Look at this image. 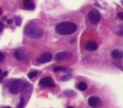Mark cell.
<instances>
[{
  "instance_id": "obj_1",
  "label": "cell",
  "mask_w": 123,
  "mask_h": 108,
  "mask_svg": "<svg viewBox=\"0 0 123 108\" xmlns=\"http://www.w3.org/2000/svg\"><path fill=\"white\" fill-rule=\"evenodd\" d=\"M56 32L59 35H70L75 32L77 25L72 22H62L56 26Z\"/></svg>"
},
{
  "instance_id": "obj_2",
  "label": "cell",
  "mask_w": 123,
  "mask_h": 108,
  "mask_svg": "<svg viewBox=\"0 0 123 108\" xmlns=\"http://www.w3.org/2000/svg\"><path fill=\"white\" fill-rule=\"evenodd\" d=\"M25 34L30 38L32 39H38L43 34V31L40 27H38L36 24L33 22L28 24L25 28Z\"/></svg>"
},
{
  "instance_id": "obj_3",
  "label": "cell",
  "mask_w": 123,
  "mask_h": 108,
  "mask_svg": "<svg viewBox=\"0 0 123 108\" xmlns=\"http://www.w3.org/2000/svg\"><path fill=\"white\" fill-rule=\"evenodd\" d=\"M29 86H30V84H28V83L25 82V81L14 80V82H12V84H10L9 89L11 94H18L19 92L25 90Z\"/></svg>"
},
{
  "instance_id": "obj_4",
  "label": "cell",
  "mask_w": 123,
  "mask_h": 108,
  "mask_svg": "<svg viewBox=\"0 0 123 108\" xmlns=\"http://www.w3.org/2000/svg\"><path fill=\"white\" fill-rule=\"evenodd\" d=\"M101 19V15L97 9H92L89 13V19L93 25H97Z\"/></svg>"
},
{
  "instance_id": "obj_5",
  "label": "cell",
  "mask_w": 123,
  "mask_h": 108,
  "mask_svg": "<svg viewBox=\"0 0 123 108\" xmlns=\"http://www.w3.org/2000/svg\"><path fill=\"white\" fill-rule=\"evenodd\" d=\"M40 86H42V87H54L55 84L54 81L52 80L51 77H45L40 80L39 82Z\"/></svg>"
},
{
  "instance_id": "obj_6",
  "label": "cell",
  "mask_w": 123,
  "mask_h": 108,
  "mask_svg": "<svg viewBox=\"0 0 123 108\" xmlns=\"http://www.w3.org/2000/svg\"><path fill=\"white\" fill-rule=\"evenodd\" d=\"M51 58H52L51 53L49 52V51H46V52L42 53V54L38 57L37 61L40 64H46V63H48L49 61H51Z\"/></svg>"
},
{
  "instance_id": "obj_7",
  "label": "cell",
  "mask_w": 123,
  "mask_h": 108,
  "mask_svg": "<svg viewBox=\"0 0 123 108\" xmlns=\"http://www.w3.org/2000/svg\"><path fill=\"white\" fill-rule=\"evenodd\" d=\"M88 103L90 106L94 108H98L101 106V100L99 97L96 96H92V97L89 98L88 100Z\"/></svg>"
},
{
  "instance_id": "obj_8",
  "label": "cell",
  "mask_w": 123,
  "mask_h": 108,
  "mask_svg": "<svg viewBox=\"0 0 123 108\" xmlns=\"http://www.w3.org/2000/svg\"><path fill=\"white\" fill-rule=\"evenodd\" d=\"M14 57H15V58L17 59V60L21 61V62H23V61H25L26 58H27L26 54L25 53V51L21 49L17 50V51L14 52Z\"/></svg>"
},
{
  "instance_id": "obj_9",
  "label": "cell",
  "mask_w": 123,
  "mask_h": 108,
  "mask_svg": "<svg viewBox=\"0 0 123 108\" xmlns=\"http://www.w3.org/2000/svg\"><path fill=\"white\" fill-rule=\"evenodd\" d=\"M71 57V53L68 52V51H62V52H58L56 55V61H62L64 59H67Z\"/></svg>"
},
{
  "instance_id": "obj_10",
  "label": "cell",
  "mask_w": 123,
  "mask_h": 108,
  "mask_svg": "<svg viewBox=\"0 0 123 108\" xmlns=\"http://www.w3.org/2000/svg\"><path fill=\"white\" fill-rule=\"evenodd\" d=\"M111 56H112V57L115 59H121L123 57V51L116 49V50H114V51H112Z\"/></svg>"
},
{
  "instance_id": "obj_11",
  "label": "cell",
  "mask_w": 123,
  "mask_h": 108,
  "mask_svg": "<svg viewBox=\"0 0 123 108\" xmlns=\"http://www.w3.org/2000/svg\"><path fill=\"white\" fill-rule=\"evenodd\" d=\"M25 9H29V10H33L35 9V4L33 3V0H24Z\"/></svg>"
},
{
  "instance_id": "obj_12",
  "label": "cell",
  "mask_w": 123,
  "mask_h": 108,
  "mask_svg": "<svg viewBox=\"0 0 123 108\" xmlns=\"http://www.w3.org/2000/svg\"><path fill=\"white\" fill-rule=\"evenodd\" d=\"M86 48L89 51H95L96 49L98 48V46L94 41H88L87 44H86Z\"/></svg>"
},
{
  "instance_id": "obj_13",
  "label": "cell",
  "mask_w": 123,
  "mask_h": 108,
  "mask_svg": "<svg viewBox=\"0 0 123 108\" xmlns=\"http://www.w3.org/2000/svg\"><path fill=\"white\" fill-rule=\"evenodd\" d=\"M78 89H79V90H81V91L85 90V89H87V84H86L85 83H84V82H80L79 84H78Z\"/></svg>"
},
{
  "instance_id": "obj_14",
  "label": "cell",
  "mask_w": 123,
  "mask_h": 108,
  "mask_svg": "<svg viewBox=\"0 0 123 108\" xmlns=\"http://www.w3.org/2000/svg\"><path fill=\"white\" fill-rule=\"evenodd\" d=\"M68 69H66L65 67H55L53 69V71L54 72H61V71H67Z\"/></svg>"
},
{
  "instance_id": "obj_15",
  "label": "cell",
  "mask_w": 123,
  "mask_h": 108,
  "mask_svg": "<svg viewBox=\"0 0 123 108\" xmlns=\"http://www.w3.org/2000/svg\"><path fill=\"white\" fill-rule=\"evenodd\" d=\"M71 78H72V74H65L64 76H62V77L61 80L62 81H67V80H68V79H70Z\"/></svg>"
},
{
  "instance_id": "obj_16",
  "label": "cell",
  "mask_w": 123,
  "mask_h": 108,
  "mask_svg": "<svg viewBox=\"0 0 123 108\" xmlns=\"http://www.w3.org/2000/svg\"><path fill=\"white\" fill-rule=\"evenodd\" d=\"M25 99L24 98H21L20 101H19V105H18V108H24L25 107Z\"/></svg>"
},
{
  "instance_id": "obj_17",
  "label": "cell",
  "mask_w": 123,
  "mask_h": 108,
  "mask_svg": "<svg viewBox=\"0 0 123 108\" xmlns=\"http://www.w3.org/2000/svg\"><path fill=\"white\" fill-rule=\"evenodd\" d=\"M36 75H37V72H36V71H32V72L29 73L28 77H29L30 79H33V78H35Z\"/></svg>"
},
{
  "instance_id": "obj_18",
  "label": "cell",
  "mask_w": 123,
  "mask_h": 108,
  "mask_svg": "<svg viewBox=\"0 0 123 108\" xmlns=\"http://www.w3.org/2000/svg\"><path fill=\"white\" fill-rule=\"evenodd\" d=\"M15 21H16V25H21V18L20 17H16Z\"/></svg>"
},
{
  "instance_id": "obj_19",
  "label": "cell",
  "mask_w": 123,
  "mask_h": 108,
  "mask_svg": "<svg viewBox=\"0 0 123 108\" xmlns=\"http://www.w3.org/2000/svg\"><path fill=\"white\" fill-rule=\"evenodd\" d=\"M4 59V54L3 52H0V62H2Z\"/></svg>"
},
{
  "instance_id": "obj_20",
  "label": "cell",
  "mask_w": 123,
  "mask_h": 108,
  "mask_svg": "<svg viewBox=\"0 0 123 108\" xmlns=\"http://www.w3.org/2000/svg\"><path fill=\"white\" fill-rule=\"evenodd\" d=\"M118 17H119L120 19H122V20H123V12L119 13V14H118Z\"/></svg>"
},
{
  "instance_id": "obj_21",
  "label": "cell",
  "mask_w": 123,
  "mask_h": 108,
  "mask_svg": "<svg viewBox=\"0 0 123 108\" xmlns=\"http://www.w3.org/2000/svg\"><path fill=\"white\" fill-rule=\"evenodd\" d=\"M3 30H4V25L2 22H0V32H2Z\"/></svg>"
},
{
  "instance_id": "obj_22",
  "label": "cell",
  "mask_w": 123,
  "mask_h": 108,
  "mask_svg": "<svg viewBox=\"0 0 123 108\" xmlns=\"http://www.w3.org/2000/svg\"><path fill=\"white\" fill-rule=\"evenodd\" d=\"M7 74H8V73H7V72H4V74H2V78L6 77V76H7Z\"/></svg>"
},
{
  "instance_id": "obj_23",
  "label": "cell",
  "mask_w": 123,
  "mask_h": 108,
  "mask_svg": "<svg viewBox=\"0 0 123 108\" xmlns=\"http://www.w3.org/2000/svg\"><path fill=\"white\" fill-rule=\"evenodd\" d=\"M2 81V70L0 69V82Z\"/></svg>"
},
{
  "instance_id": "obj_24",
  "label": "cell",
  "mask_w": 123,
  "mask_h": 108,
  "mask_svg": "<svg viewBox=\"0 0 123 108\" xmlns=\"http://www.w3.org/2000/svg\"><path fill=\"white\" fill-rule=\"evenodd\" d=\"M13 22V19H9V20H8V24H9V25H10L11 24V23H12Z\"/></svg>"
},
{
  "instance_id": "obj_25",
  "label": "cell",
  "mask_w": 123,
  "mask_h": 108,
  "mask_svg": "<svg viewBox=\"0 0 123 108\" xmlns=\"http://www.w3.org/2000/svg\"><path fill=\"white\" fill-rule=\"evenodd\" d=\"M2 13H3V10H2V9H1V8H0V15H1V14H2Z\"/></svg>"
},
{
  "instance_id": "obj_26",
  "label": "cell",
  "mask_w": 123,
  "mask_h": 108,
  "mask_svg": "<svg viewBox=\"0 0 123 108\" xmlns=\"http://www.w3.org/2000/svg\"><path fill=\"white\" fill-rule=\"evenodd\" d=\"M4 108H10L9 106H7V107H4Z\"/></svg>"
},
{
  "instance_id": "obj_27",
  "label": "cell",
  "mask_w": 123,
  "mask_h": 108,
  "mask_svg": "<svg viewBox=\"0 0 123 108\" xmlns=\"http://www.w3.org/2000/svg\"><path fill=\"white\" fill-rule=\"evenodd\" d=\"M68 108H74V107H72V106H69V107H68Z\"/></svg>"
},
{
  "instance_id": "obj_28",
  "label": "cell",
  "mask_w": 123,
  "mask_h": 108,
  "mask_svg": "<svg viewBox=\"0 0 123 108\" xmlns=\"http://www.w3.org/2000/svg\"><path fill=\"white\" fill-rule=\"evenodd\" d=\"M122 4H123V2H122Z\"/></svg>"
}]
</instances>
